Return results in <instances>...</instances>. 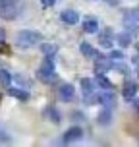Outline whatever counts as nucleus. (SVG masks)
Returning <instances> with one entry per match:
<instances>
[{
    "label": "nucleus",
    "mask_w": 139,
    "mask_h": 147,
    "mask_svg": "<svg viewBox=\"0 0 139 147\" xmlns=\"http://www.w3.org/2000/svg\"><path fill=\"white\" fill-rule=\"evenodd\" d=\"M41 41H43V35L39 31H33V29H23L15 35V45L19 49H31L37 43H41Z\"/></svg>",
    "instance_id": "1"
},
{
    "label": "nucleus",
    "mask_w": 139,
    "mask_h": 147,
    "mask_svg": "<svg viewBox=\"0 0 139 147\" xmlns=\"http://www.w3.org/2000/svg\"><path fill=\"white\" fill-rule=\"evenodd\" d=\"M97 122H99L101 126H108L110 122H112V112H110V109H106V107H104V110H101V112H99Z\"/></svg>",
    "instance_id": "10"
},
{
    "label": "nucleus",
    "mask_w": 139,
    "mask_h": 147,
    "mask_svg": "<svg viewBox=\"0 0 139 147\" xmlns=\"http://www.w3.org/2000/svg\"><path fill=\"white\" fill-rule=\"evenodd\" d=\"M37 78L43 81V83H52V81H56V70H54V64H52V58L50 56H46L43 60V64L41 68L37 70Z\"/></svg>",
    "instance_id": "2"
},
{
    "label": "nucleus",
    "mask_w": 139,
    "mask_h": 147,
    "mask_svg": "<svg viewBox=\"0 0 139 147\" xmlns=\"http://www.w3.org/2000/svg\"><path fill=\"white\" fill-rule=\"evenodd\" d=\"M95 80H97V83H99V85H101L103 89H112V87H114V85H112V81H110L103 72H97Z\"/></svg>",
    "instance_id": "15"
},
{
    "label": "nucleus",
    "mask_w": 139,
    "mask_h": 147,
    "mask_svg": "<svg viewBox=\"0 0 139 147\" xmlns=\"http://www.w3.org/2000/svg\"><path fill=\"white\" fill-rule=\"evenodd\" d=\"M43 52L46 54V56H50V58H52V54L56 52V47H54V45H43Z\"/></svg>",
    "instance_id": "19"
},
{
    "label": "nucleus",
    "mask_w": 139,
    "mask_h": 147,
    "mask_svg": "<svg viewBox=\"0 0 139 147\" xmlns=\"http://www.w3.org/2000/svg\"><path fill=\"white\" fill-rule=\"evenodd\" d=\"M79 49H81V52H83L87 58H93V52H95V49H93V47H91L89 43H81Z\"/></svg>",
    "instance_id": "17"
},
{
    "label": "nucleus",
    "mask_w": 139,
    "mask_h": 147,
    "mask_svg": "<svg viewBox=\"0 0 139 147\" xmlns=\"http://www.w3.org/2000/svg\"><path fill=\"white\" fill-rule=\"evenodd\" d=\"M4 39H6V31L0 27V43H4Z\"/></svg>",
    "instance_id": "23"
},
{
    "label": "nucleus",
    "mask_w": 139,
    "mask_h": 147,
    "mask_svg": "<svg viewBox=\"0 0 139 147\" xmlns=\"http://www.w3.org/2000/svg\"><path fill=\"white\" fill-rule=\"evenodd\" d=\"M81 91H83V95H85V97L93 95V91H95V83H93V80L83 78V80H81Z\"/></svg>",
    "instance_id": "12"
},
{
    "label": "nucleus",
    "mask_w": 139,
    "mask_h": 147,
    "mask_svg": "<svg viewBox=\"0 0 139 147\" xmlns=\"http://www.w3.org/2000/svg\"><path fill=\"white\" fill-rule=\"evenodd\" d=\"M108 58L114 60V62H116V60H122V58H124V52H122V51H110Z\"/></svg>",
    "instance_id": "20"
},
{
    "label": "nucleus",
    "mask_w": 139,
    "mask_h": 147,
    "mask_svg": "<svg viewBox=\"0 0 139 147\" xmlns=\"http://www.w3.org/2000/svg\"><path fill=\"white\" fill-rule=\"evenodd\" d=\"M60 20L64 23H70V25H73V23L79 22V14L75 12V10H64L62 14H60Z\"/></svg>",
    "instance_id": "8"
},
{
    "label": "nucleus",
    "mask_w": 139,
    "mask_h": 147,
    "mask_svg": "<svg viewBox=\"0 0 139 147\" xmlns=\"http://www.w3.org/2000/svg\"><path fill=\"white\" fill-rule=\"evenodd\" d=\"M135 95H137V83H135V81H126L124 83V97L130 101V99H133Z\"/></svg>",
    "instance_id": "9"
},
{
    "label": "nucleus",
    "mask_w": 139,
    "mask_h": 147,
    "mask_svg": "<svg viewBox=\"0 0 139 147\" xmlns=\"http://www.w3.org/2000/svg\"><path fill=\"white\" fill-rule=\"evenodd\" d=\"M41 2H43V6H44V8H50L52 4L56 2V0H41Z\"/></svg>",
    "instance_id": "22"
},
{
    "label": "nucleus",
    "mask_w": 139,
    "mask_h": 147,
    "mask_svg": "<svg viewBox=\"0 0 139 147\" xmlns=\"http://www.w3.org/2000/svg\"><path fill=\"white\" fill-rule=\"evenodd\" d=\"M14 80L17 81V83H19V85H23V87H27V85H29V81L25 80V78H23V76H19V74H17V76H14Z\"/></svg>",
    "instance_id": "21"
},
{
    "label": "nucleus",
    "mask_w": 139,
    "mask_h": 147,
    "mask_svg": "<svg viewBox=\"0 0 139 147\" xmlns=\"http://www.w3.org/2000/svg\"><path fill=\"white\" fill-rule=\"evenodd\" d=\"M8 93L15 99H19V101H27L29 99V93L27 91H23L21 87H8Z\"/></svg>",
    "instance_id": "14"
},
{
    "label": "nucleus",
    "mask_w": 139,
    "mask_h": 147,
    "mask_svg": "<svg viewBox=\"0 0 139 147\" xmlns=\"http://www.w3.org/2000/svg\"><path fill=\"white\" fill-rule=\"evenodd\" d=\"M44 114H46V116L50 118V120L54 122V124H58V122H60V114H58V112H56L54 109H46V110H44Z\"/></svg>",
    "instance_id": "18"
},
{
    "label": "nucleus",
    "mask_w": 139,
    "mask_h": 147,
    "mask_svg": "<svg viewBox=\"0 0 139 147\" xmlns=\"http://www.w3.org/2000/svg\"><path fill=\"white\" fill-rule=\"evenodd\" d=\"M135 49H137V52H139V43H135Z\"/></svg>",
    "instance_id": "26"
},
{
    "label": "nucleus",
    "mask_w": 139,
    "mask_h": 147,
    "mask_svg": "<svg viewBox=\"0 0 139 147\" xmlns=\"http://www.w3.org/2000/svg\"><path fill=\"white\" fill-rule=\"evenodd\" d=\"M0 83L6 85V87H10V83H12V74L8 72V70H0Z\"/></svg>",
    "instance_id": "16"
},
{
    "label": "nucleus",
    "mask_w": 139,
    "mask_h": 147,
    "mask_svg": "<svg viewBox=\"0 0 139 147\" xmlns=\"http://www.w3.org/2000/svg\"><path fill=\"white\" fill-rule=\"evenodd\" d=\"M83 31H85V33H97V31H99L97 18H87V20L83 22Z\"/></svg>",
    "instance_id": "11"
},
{
    "label": "nucleus",
    "mask_w": 139,
    "mask_h": 147,
    "mask_svg": "<svg viewBox=\"0 0 139 147\" xmlns=\"http://www.w3.org/2000/svg\"><path fill=\"white\" fill-rule=\"evenodd\" d=\"M73 93H75V89H73L72 83H62L60 89H58V97L62 99V101H72Z\"/></svg>",
    "instance_id": "7"
},
{
    "label": "nucleus",
    "mask_w": 139,
    "mask_h": 147,
    "mask_svg": "<svg viewBox=\"0 0 139 147\" xmlns=\"http://www.w3.org/2000/svg\"><path fill=\"white\" fill-rule=\"evenodd\" d=\"M81 136H83L81 128L79 126H73V128H70V130L62 136V143H73V141L81 140Z\"/></svg>",
    "instance_id": "4"
},
{
    "label": "nucleus",
    "mask_w": 139,
    "mask_h": 147,
    "mask_svg": "<svg viewBox=\"0 0 139 147\" xmlns=\"http://www.w3.org/2000/svg\"><path fill=\"white\" fill-rule=\"evenodd\" d=\"M2 2H15V0H0V4H2Z\"/></svg>",
    "instance_id": "25"
},
{
    "label": "nucleus",
    "mask_w": 139,
    "mask_h": 147,
    "mask_svg": "<svg viewBox=\"0 0 139 147\" xmlns=\"http://www.w3.org/2000/svg\"><path fill=\"white\" fill-rule=\"evenodd\" d=\"M132 62H133V64H135V66H139V52H137V54H135V56H133V60H132Z\"/></svg>",
    "instance_id": "24"
},
{
    "label": "nucleus",
    "mask_w": 139,
    "mask_h": 147,
    "mask_svg": "<svg viewBox=\"0 0 139 147\" xmlns=\"http://www.w3.org/2000/svg\"><path fill=\"white\" fill-rule=\"evenodd\" d=\"M97 99H99V103L103 105V107H106V109H112V107L116 105V97L112 93V89H104V93H101Z\"/></svg>",
    "instance_id": "5"
},
{
    "label": "nucleus",
    "mask_w": 139,
    "mask_h": 147,
    "mask_svg": "<svg viewBox=\"0 0 139 147\" xmlns=\"http://www.w3.org/2000/svg\"><path fill=\"white\" fill-rule=\"evenodd\" d=\"M15 16H17L15 2H2V4H0V18H4V20H14Z\"/></svg>",
    "instance_id": "3"
},
{
    "label": "nucleus",
    "mask_w": 139,
    "mask_h": 147,
    "mask_svg": "<svg viewBox=\"0 0 139 147\" xmlns=\"http://www.w3.org/2000/svg\"><path fill=\"white\" fill-rule=\"evenodd\" d=\"M114 39H116V43L120 45V47H130V45H132V33H130V31L118 33Z\"/></svg>",
    "instance_id": "13"
},
{
    "label": "nucleus",
    "mask_w": 139,
    "mask_h": 147,
    "mask_svg": "<svg viewBox=\"0 0 139 147\" xmlns=\"http://www.w3.org/2000/svg\"><path fill=\"white\" fill-rule=\"evenodd\" d=\"M114 31L110 29H104V31H101L99 33V43H101V47H104V49H110L112 47V43H114Z\"/></svg>",
    "instance_id": "6"
}]
</instances>
